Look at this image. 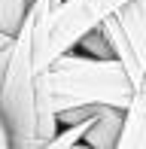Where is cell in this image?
Returning a JSON list of instances; mask_svg holds the SVG:
<instances>
[{
    "instance_id": "obj_1",
    "label": "cell",
    "mask_w": 146,
    "mask_h": 149,
    "mask_svg": "<svg viewBox=\"0 0 146 149\" xmlns=\"http://www.w3.org/2000/svg\"><path fill=\"white\" fill-rule=\"evenodd\" d=\"M134 82L119 58H97L88 52H64L40 70V128L37 137L46 149L58 125V113L73 107H122L128 110Z\"/></svg>"
},
{
    "instance_id": "obj_2",
    "label": "cell",
    "mask_w": 146,
    "mask_h": 149,
    "mask_svg": "<svg viewBox=\"0 0 146 149\" xmlns=\"http://www.w3.org/2000/svg\"><path fill=\"white\" fill-rule=\"evenodd\" d=\"M0 116L9 128L12 149H43L37 137L40 128V67L34 52V22L31 12L12 43L6 79L0 88Z\"/></svg>"
},
{
    "instance_id": "obj_3",
    "label": "cell",
    "mask_w": 146,
    "mask_h": 149,
    "mask_svg": "<svg viewBox=\"0 0 146 149\" xmlns=\"http://www.w3.org/2000/svg\"><path fill=\"white\" fill-rule=\"evenodd\" d=\"M101 33L137 88L146 73V0H128L122 9L107 15L101 22Z\"/></svg>"
},
{
    "instance_id": "obj_4",
    "label": "cell",
    "mask_w": 146,
    "mask_h": 149,
    "mask_svg": "<svg viewBox=\"0 0 146 149\" xmlns=\"http://www.w3.org/2000/svg\"><path fill=\"white\" fill-rule=\"evenodd\" d=\"M122 122H125V110L122 107H110L101 104L91 116V125L82 137V146L91 149H116L119 134H122Z\"/></svg>"
},
{
    "instance_id": "obj_5",
    "label": "cell",
    "mask_w": 146,
    "mask_h": 149,
    "mask_svg": "<svg viewBox=\"0 0 146 149\" xmlns=\"http://www.w3.org/2000/svg\"><path fill=\"white\" fill-rule=\"evenodd\" d=\"M116 149H146V73L137 82L134 97L125 110V122H122V134H119Z\"/></svg>"
},
{
    "instance_id": "obj_6",
    "label": "cell",
    "mask_w": 146,
    "mask_h": 149,
    "mask_svg": "<svg viewBox=\"0 0 146 149\" xmlns=\"http://www.w3.org/2000/svg\"><path fill=\"white\" fill-rule=\"evenodd\" d=\"M31 6H34V0H0V31L15 37L28 18Z\"/></svg>"
},
{
    "instance_id": "obj_7",
    "label": "cell",
    "mask_w": 146,
    "mask_h": 149,
    "mask_svg": "<svg viewBox=\"0 0 146 149\" xmlns=\"http://www.w3.org/2000/svg\"><path fill=\"white\" fill-rule=\"evenodd\" d=\"M88 125H91V116H88V119H82V122H70V125H61V128L55 131V137L46 143V149L79 146V143H82V137H85V131H88Z\"/></svg>"
},
{
    "instance_id": "obj_8",
    "label": "cell",
    "mask_w": 146,
    "mask_h": 149,
    "mask_svg": "<svg viewBox=\"0 0 146 149\" xmlns=\"http://www.w3.org/2000/svg\"><path fill=\"white\" fill-rule=\"evenodd\" d=\"M76 49H85L88 55H97V58H113V49H110V43H107V37L101 33V28H95V31H88L82 40H79V46Z\"/></svg>"
},
{
    "instance_id": "obj_9",
    "label": "cell",
    "mask_w": 146,
    "mask_h": 149,
    "mask_svg": "<svg viewBox=\"0 0 146 149\" xmlns=\"http://www.w3.org/2000/svg\"><path fill=\"white\" fill-rule=\"evenodd\" d=\"M12 43H15V40H12ZM9 55H12V46L0 52V88H3V79H6V67H9Z\"/></svg>"
},
{
    "instance_id": "obj_10",
    "label": "cell",
    "mask_w": 146,
    "mask_h": 149,
    "mask_svg": "<svg viewBox=\"0 0 146 149\" xmlns=\"http://www.w3.org/2000/svg\"><path fill=\"white\" fill-rule=\"evenodd\" d=\"M0 149H12V140H9V128H6L3 116H0Z\"/></svg>"
},
{
    "instance_id": "obj_11",
    "label": "cell",
    "mask_w": 146,
    "mask_h": 149,
    "mask_svg": "<svg viewBox=\"0 0 146 149\" xmlns=\"http://www.w3.org/2000/svg\"><path fill=\"white\" fill-rule=\"evenodd\" d=\"M12 40H15V37H9V33H3V31H0V52H3V49H9V46H12Z\"/></svg>"
}]
</instances>
